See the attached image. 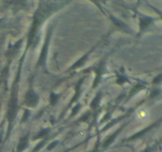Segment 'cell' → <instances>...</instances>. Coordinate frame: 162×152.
<instances>
[{
	"label": "cell",
	"instance_id": "1",
	"mask_svg": "<svg viewBox=\"0 0 162 152\" xmlns=\"http://www.w3.org/2000/svg\"><path fill=\"white\" fill-rule=\"evenodd\" d=\"M162 81V75H159L158 76H157L156 77V79H155L154 80H153V83H155V84H157V83H159V82H161Z\"/></svg>",
	"mask_w": 162,
	"mask_h": 152
}]
</instances>
